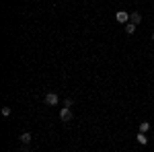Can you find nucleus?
Returning a JSON list of instances; mask_svg holds the SVG:
<instances>
[{
  "mask_svg": "<svg viewBox=\"0 0 154 152\" xmlns=\"http://www.w3.org/2000/svg\"><path fill=\"white\" fill-rule=\"evenodd\" d=\"M58 101H60V97H58V93H48L45 95V105H58Z\"/></svg>",
  "mask_w": 154,
  "mask_h": 152,
  "instance_id": "1",
  "label": "nucleus"
},
{
  "mask_svg": "<svg viewBox=\"0 0 154 152\" xmlns=\"http://www.w3.org/2000/svg\"><path fill=\"white\" fill-rule=\"evenodd\" d=\"M60 119H62V121H70V119H72V111H70V107H64V109L60 111Z\"/></svg>",
  "mask_w": 154,
  "mask_h": 152,
  "instance_id": "2",
  "label": "nucleus"
},
{
  "mask_svg": "<svg viewBox=\"0 0 154 152\" xmlns=\"http://www.w3.org/2000/svg\"><path fill=\"white\" fill-rule=\"evenodd\" d=\"M128 19H130V14L125 11H117V14H115V21L117 23H128Z\"/></svg>",
  "mask_w": 154,
  "mask_h": 152,
  "instance_id": "3",
  "label": "nucleus"
},
{
  "mask_svg": "<svg viewBox=\"0 0 154 152\" xmlns=\"http://www.w3.org/2000/svg\"><path fill=\"white\" fill-rule=\"evenodd\" d=\"M130 21L134 25H138L140 21H142V14H140V12H131V14H130Z\"/></svg>",
  "mask_w": 154,
  "mask_h": 152,
  "instance_id": "4",
  "label": "nucleus"
},
{
  "mask_svg": "<svg viewBox=\"0 0 154 152\" xmlns=\"http://www.w3.org/2000/svg\"><path fill=\"white\" fill-rule=\"evenodd\" d=\"M136 142H138V144H142V146H146V144H148V140H146V134H142V132H140V134L136 136Z\"/></svg>",
  "mask_w": 154,
  "mask_h": 152,
  "instance_id": "5",
  "label": "nucleus"
},
{
  "mask_svg": "<svg viewBox=\"0 0 154 152\" xmlns=\"http://www.w3.org/2000/svg\"><path fill=\"white\" fill-rule=\"evenodd\" d=\"M136 27H138V25H134V23H125V33H128V35L136 33Z\"/></svg>",
  "mask_w": 154,
  "mask_h": 152,
  "instance_id": "6",
  "label": "nucleus"
},
{
  "mask_svg": "<svg viewBox=\"0 0 154 152\" xmlns=\"http://www.w3.org/2000/svg\"><path fill=\"white\" fill-rule=\"evenodd\" d=\"M21 142H23V144H29V142H31V134H29V132H23V134H21Z\"/></svg>",
  "mask_w": 154,
  "mask_h": 152,
  "instance_id": "7",
  "label": "nucleus"
},
{
  "mask_svg": "<svg viewBox=\"0 0 154 152\" xmlns=\"http://www.w3.org/2000/svg\"><path fill=\"white\" fill-rule=\"evenodd\" d=\"M148 129H150V123H148V121H142V123H140V132H142V134H146Z\"/></svg>",
  "mask_w": 154,
  "mask_h": 152,
  "instance_id": "8",
  "label": "nucleus"
},
{
  "mask_svg": "<svg viewBox=\"0 0 154 152\" xmlns=\"http://www.w3.org/2000/svg\"><path fill=\"white\" fill-rule=\"evenodd\" d=\"M2 115H4V117L11 115V107H2Z\"/></svg>",
  "mask_w": 154,
  "mask_h": 152,
  "instance_id": "9",
  "label": "nucleus"
},
{
  "mask_svg": "<svg viewBox=\"0 0 154 152\" xmlns=\"http://www.w3.org/2000/svg\"><path fill=\"white\" fill-rule=\"evenodd\" d=\"M64 107H72V99H66L64 101Z\"/></svg>",
  "mask_w": 154,
  "mask_h": 152,
  "instance_id": "10",
  "label": "nucleus"
},
{
  "mask_svg": "<svg viewBox=\"0 0 154 152\" xmlns=\"http://www.w3.org/2000/svg\"><path fill=\"white\" fill-rule=\"evenodd\" d=\"M152 39H154V33H152Z\"/></svg>",
  "mask_w": 154,
  "mask_h": 152,
  "instance_id": "11",
  "label": "nucleus"
}]
</instances>
